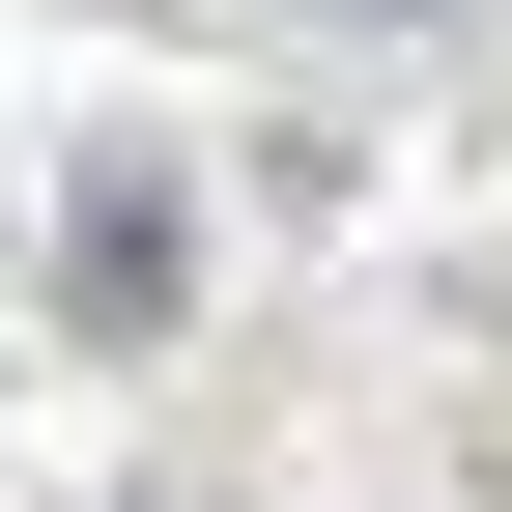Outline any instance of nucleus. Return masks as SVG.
<instances>
[{
  "mask_svg": "<svg viewBox=\"0 0 512 512\" xmlns=\"http://www.w3.org/2000/svg\"><path fill=\"white\" fill-rule=\"evenodd\" d=\"M57 285H86V342H171V285H200V228H171V171H86V228H57Z\"/></svg>",
  "mask_w": 512,
  "mask_h": 512,
  "instance_id": "nucleus-1",
  "label": "nucleus"
}]
</instances>
